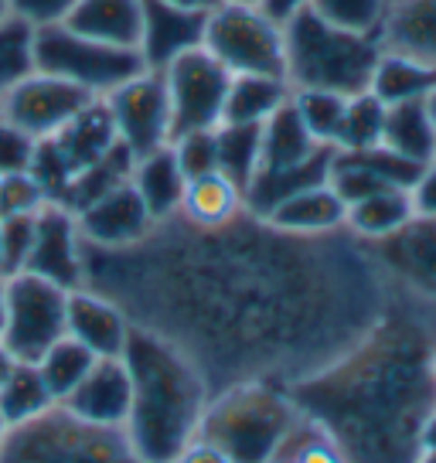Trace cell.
<instances>
[{"label":"cell","mask_w":436,"mask_h":463,"mask_svg":"<svg viewBox=\"0 0 436 463\" xmlns=\"http://www.w3.org/2000/svg\"><path fill=\"white\" fill-rule=\"evenodd\" d=\"M290 399L335 443L341 463H416L422 420L436 409L430 351L389 334L348 364L300 382Z\"/></svg>","instance_id":"6da1fadb"},{"label":"cell","mask_w":436,"mask_h":463,"mask_svg":"<svg viewBox=\"0 0 436 463\" xmlns=\"http://www.w3.org/2000/svg\"><path fill=\"white\" fill-rule=\"evenodd\" d=\"M123 364L130 372V436L144 463L177 460L198 439L208 385L191 358L167 337L147 327H130Z\"/></svg>","instance_id":"7a4b0ae2"},{"label":"cell","mask_w":436,"mask_h":463,"mask_svg":"<svg viewBox=\"0 0 436 463\" xmlns=\"http://www.w3.org/2000/svg\"><path fill=\"white\" fill-rule=\"evenodd\" d=\"M300 420L304 412L287 392L246 382L204 405L198 439L222 449L232 463H273Z\"/></svg>","instance_id":"3957f363"},{"label":"cell","mask_w":436,"mask_h":463,"mask_svg":"<svg viewBox=\"0 0 436 463\" xmlns=\"http://www.w3.org/2000/svg\"><path fill=\"white\" fill-rule=\"evenodd\" d=\"M287 38V82L290 89H327L358 96L372 82L382 42L375 34L335 28L310 7L283 24Z\"/></svg>","instance_id":"277c9868"},{"label":"cell","mask_w":436,"mask_h":463,"mask_svg":"<svg viewBox=\"0 0 436 463\" xmlns=\"http://www.w3.org/2000/svg\"><path fill=\"white\" fill-rule=\"evenodd\" d=\"M0 463H144L123 426H100L55 402L42 416L7 426Z\"/></svg>","instance_id":"5b68a950"},{"label":"cell","mask_w":436,"mask_h":463,"mask_svg":"<svg viewBox=\"0 0 436 463\" xmlns=\"http://www.w3.org/2000/svg\"><path fill=\"white\" fill-rule=\"evenodd\" d=\"M204 52L232 75H280L287 79V38L256 4H218L204 21Z\"/></svg>","instance_id":"8992f818"},{"label":"cell","mask_w":436,"mask_h":463,"mask_svg":"<svg viewBox=\"0 0 436 463\" xmlns=\"http://www.w3.org/2000/svg\"><path fill=\"white\" fill-rule=\"evenodd\" d=\"M34 61L38 72L69 79L75 86L89 89L92 96H109L113 89L130 82L133 75L147 72L144 58L137 48L92 42L65 24L38 28L34 34Z\"/></svg>","instance_id":"52a82bcc"},{"label":"cell","mask_w":436,"mask_h":463,"mask_svg":"<svg viewBox=\"0 0 436 463\" xmlns=\"http://www.w3.org/2000/svg\"><path fill=\"white\" fill-rule=\"evenodd\" d=\"M4 337L0 345L14 354V362H38L59 337H65L69 289L48 283L34 273H14L4 279Z\"/></svg>","instance_id":"ba28073f"},{"label":"cell","mask_w":436,"mask_h":463,"mask_svg":"<svg viewBox=\"0 0 436 463\" xmlns=\"http://www.w3.org/2000/svg\"><path fill=\"white\" fill-rule=\"evenodd\" d=\"M164 86L171 99V140L191 130H215L225 109V92L232 72L202 48L177 55L164 69Z\"/></svg>","instance_id":"9c48e42d"},{"label":"cell","mask_w":436,"mask_h":463,"mask_svg":"<svg viewBox=\"0 0 436 463\" xmlns=\"http://www.w3.org/2000/svg\"><path fill=\"white\" fill-rule=\"evenodd\" d=\"M113 116L119 144L130 146L133 157H147L171 144V99L160 72H140L130 82L102 96Z\"/></svg>","instance_id":"30bf717a"},{"label":"cell","mask_w":436,"mask_h":463,"mask_svg":"<svg viewBox=\"0 0 436 463\" xmlns=\"http://www.w3.org/2000/svg\"><path fill=\"white\" fill-rule=\"evenodd\" d=\"M92 99L89 89L75 86L69 79L48 72H31L28 79H21L4 99H0V113L4 119H11L14 127L28 130L34 140H48L55 133L75 119V116L86 109Z\"/></svg>","instance_id":"8fae6325"},{"label":"cell","mask_w":436,"mask_h":463,"mask_svg":"<svg viewBox=\"0 0 436 463\" xmlns=\"http://www.w3.org/2000/svg\"><path fill=\"white\" fill-rule=\"evenodd\" d=\"M82 235L75 215L59 202H44L34 215V242L24 273H34L62 289L82 287Z\"/></svg>","instance_id":"7c38bea8"},{"label":"cell","mask_w":436,"mask_h":463,"mask_svg":"<svg viewBox=\"0 0 436 463\" xmlns=\"http://www.w3.org/2000/svg\"><path fill=\"white\" fill-rule=\"evenodd\" d=\"M75 222H79V235L102 249L133 246L154 229V218L130 181H123L113 191L100 194L92 204H86L82 212H75Z\"/></svg>","instance_id":"4fadbf2b"},{"label":"cell","mask_w":436,"mask_h":463,"mask_svg":"<svg viewBox=\"0 0 436 463\" xmlns=\"http://www.w3.org/2000/svg\"><path fill=\"white\" fill-rule=\"evenodd\" d=\"M204 21L208 14L185 11L167 0H144V24H140V44L137 52L150 72H164L177 55L191 48H202Z\"/></svg>","instance_id":"5bb4252c"},{"label":"cell","mask_w":436,"mask_h":463,"mask_svg":"<svg viewBox=\"0 0 436 463\" xmlns=\"http://www.w3.org/2000/svg\"><path fill=\"white\" fill-rule=\"evenodd\" d=\"M375 252L403 283L436 297V215H412L403 229L378 239Z\"/></svg>","instance_id":"9a60e30c"},{"label":"cell","mask_w":436,"mask_h":463,"mask_svg":"<svg viewBox=\"0 0 436 463\" xmlns=\"http://www.w3.org/2000/svg\"><path fill=\"white\" fill-rule=\"evenodd\" d=\"M130 320L113 300L92 289H69L65 310V334L86 345L96 358H123V347L130 337Z\"/></svg>","instance_id":"2e32d148"},{"label":"cell","mask_w":436,"mask_h":463,"mask_svg":"<svg viewBox=\"0 0 436 463\" xmlns=\"http://www.w3.org/2000/svg\"><path fill=\"white\" fill-rule=\"evenodd\" d=\"M65 409L100 426H127L130 416V372L123 358H96L89 375L65 399Z\"/></svg>","instance_id":"e0dca14e"},{"label":"cell","mask_w":436,"mask_h":463,"mask_svg":"<svg viewBox=\"0 0 436 463\" xmlns=\"http://www.w3.org/2000/svg\"><path fill=\"white\" fill-rule=\"evenodd\" d=\"M337 146H318L314 154L300 164L280 167V171H256V177L249 181V188L242 191L246 212L252 218H266L280 202H287L290 194L314 184H324L331 177V164H335Z\"/></svg>","instance_id":"ac0fdd59"},{"label":"cell","mask_w":436,"mask_h":463,"mask_svg":"<svg viewBox=\"0 0 436 463\" xmlns=\"http://www.w3.org/2000/svg\"><path fill=\"white\" fill-rule=\"evenodd\" d=\"M345 215H348V204L331 188V181H324L280 202L266 215V222L287 235H327L345 225Z\"/></svg>","instance_id":"d6986e66"},{"label":"cell","mask_w":436,"mask_h":463,"mask_svg":"<svg viewBox=\"0 0 436 463\" xmlns=\"http://www.w3.org/2000/svg\"><path fill=\"white\" fill-rule=\"evenodd\" d=\"M140 24H144V0H79L72 14L65 17V28L117 48H137Z\"/></svg>","instance_id":"ffe728a7"},{"label":"cell","mask_w":436,"mask_h":463,"mask_svg":"<svg viewBox=\"0 0 436 463\" xmlns=\"http://www.w3.org/2000/svg\"><path fill=\"white\" fill-rule=\"evenodd\" d=\"M130 184L137 188L140 202L147 204V212L157 222H167L181 212V198H185V188H188V177L177 167V157L171 144L147 154V157H137L130 174Z\"/></svg>","instance_id":"44dd1931"},{"label":"cell","mask_w":436,"mask_h":463,"mask_svg":"<svg viewBox=\"0 0 436 463\" xmlns=\"http://www.w3.org/2000/svg\"><path fill=\"white\" fill-rule=\"evenodd\" d=\"M378 42L436 65V0H389Z\"/></svg>","instance_id":"7402d4cb"},{"label":"cell","mask_w":436,"mask_h":463,"mask_svg":"<svg viewBox=\"0 0 436 463\" xmlns=\"http://www.w3.org/2000/svg\"><path fill=\"white\" fill-rule=\"evenodd\" d=\"M433 86H436V65L422 61V58L406 55V52L382 48L375 69H372L368 92L378 96L385 106H395V102L426 99Z\"/></svg>","instance_id":"603a6c76"},{"label":"cell","mask_w":436,"mask_h":463,"mask_svg":"<svg viewBox=\"0 0 436 463\" xmlns=\"http://www.w3.org/2000/svg\"><path fill=\"white\" fill-rule=\"evenodd\" d=\"M239 212H246L242 188L232 184L222 171L191 177L185 198H181V215L188 218L194 229H218V225L239 218Z\"/></svg>","instance_id":"cb8c5ba5"},{"label":"cell","mask_w":436,"mask_h":463,"mask_svg":"<svg viewBox=\"0 0 436 463\" xmlns=\"http://www.w3.org/2000/svg\"><path fill=\"white\" fill-rule=\"evenodd\" d=\"M290 96V82L280 75H232L222 123H266Z\"/></svg>","instance_id":"d4e9b609"},{"label":"cell","mask_w":436,"mask_h":463,"mask_svg":"<svg viewBox=\"0 0 436 463\" xmlns=\"http://www.w3.org/2000/svg\"><path fill=\"white\" fill-rule=\"evenodd\" d=\"M318 146H327V144H318V140L310 137V130L304 127V119H300L297 106H293V96H290L277 113L262 123L260 171H280V167L300 164V160L310 157Z\"/></svg>","instance_id":"484cf974"},{"label":"cell","mask_w":436,"mask_h":463,"mask_svg":"<svg viewBox=\"0 0 436 463\" xmlns=\"http://www.w3.org/2000/svg\"><path fill=\"white\" fill-rule=\"evenodd\" d=\"M382 144L409 160L430 164L436 154V123H433V116H430V109H426V99L395 102V106H389V109H385Z\"/></svg>","instance_id":"4316f807"},{"label":"cell","mask_w":436,"mask_h":463,"mask_svg":"<svg viewBox=\"0 0 436 463\" xmlns=\"http://www.w3.org/2000/svg\"><path fill=\"white\" fill-rule=\"evenodd\" d=\"M412 215H416V212H412V202H409V191L382 188V191H375V194L362 198V202L348 204L345 225H348L355 235L368 239V242H378V239L393 235L395 229H403Z\"/></svg>","instance_id":"83f0119b"},{"label":"cell","mask_w":436,"mask_h":463,"mask_svg":"<svg viewBox=\"0 0 436 463\" xmlns=\"http://www.w3.org/2000/svg\"><path fill=\"white\" fill-rule=\"evenodd\" d=\"M218 171L246 191L262 160V123H218Z\"/></svg>","instance_id":"f1b7e54d"},{"label":"cell","mask_w":436,"mask_h":463,"mask_svg":"<svg viewBox=\"0 0 436 463\" xmlns=\"http://www.w3.org/2000/svg\"><path fill=\"white\" fill-rule=\"evenodd\" d=\"M55 405V395L44 385L38 364L31 362H14L11 375L0 389V416L7 426H17V422H28L34 416H42L44 409Z\"/></svg>","instance_id":"f546056e"},{"label":"cell","mask_w":436,"mask_h":463,"mask_svg":"<svg viewBox=\"0 0 436 463\" xmlns=\"http://www.w3.org/2000/svg\"><path fill=\"white\" fill-rule=\"evenodd\" d=\"M34 364H38V372H42L48 392L55 395V402H65L75 392V385L89 375V368L96 364V354H92L86 345H79L75 337L65 334V337H59Z\"/></svg>","instance_id":"4dcf8cb0"},{"label":"cell","mask_w":436,"mask_h":463,"mask_svg":"<svg viewBox=\"0 0 436 463\" xmlns=\"http://www.w3.org/2000/svg\"><path fill=\"white\" fill-rule=\"evenodd\" d=\"M34 34H38V28H31L24 17L7 14L0 21V99H4L21 79H28L31 72H38V61H34Z\"/></svg>","instance_id":"1f68e13d"},{"label":"cell","mask_w":436,"mask_h":463,"mask_svg":"<svg viewBox=\"0 0 436 463\" xmlns=\"http://www.w3.org/2000/svg\"><path fill=\"white\" fill-rule=\"evenodd\" d=\"M385 102L372 96L368 89L358 96H348L345 102V116H341V130H337L335 146L337 150H365V146L382 144V130H385Z\"/></svg>","instance_id":"d6a6232c"},{"label":"cell","mask_w":436,"mask_h":463,"mask_svg":"<svg viewBox=\"0 0 436 463\" xmlns=\"http://www.w3.org/2000/svg\"><path fill=\"white\" fill-rule=\"evenodd\" d=\"M348 96L327 92V89H293V106L304 119V127L318 144L335 146L337 130H341V116H345Z\"/></svg>","instance_id":"836d02e7"},{"label":"cell","mask_w":436,"mask_h":463,"mask_svg":"<svg viewBox=\"0 0 436 463\" xmlns=\"http://www.w3.org/2000/svg\"><path fill=\"white\" fill-rule=\"evenodd\" d=\"M310 11L324 17L327 24H335V28L378 38L385 11H389V0H310Z\"/></svg>","instance_id":"e575fe53"},{"label":"cell","mask_w":436,"mask_h":463,"mask_svg":"<svg viewBox=\"0 0 436 463\" xmlns=\"http://www.w3.org/2000/svg\"><path fill=\"white\" fill-rule=\"evenodd\" d=\"M171 150L177 157V167L185 177H202V174L218 171V146L215 130H191L171 140Z\"/></svg>","instance_id":"d590c367"},{"label":"cell","mask_w":436,"mask_h":463,"mask_svg":"<svg viewBox=\"0 0 436 463\" xmlns=\"http://www.w3.org/2000/svg\"><path fill=\"white\" fill-rule=\"evenodd\" d=\"M34 215H7L0 218V252H4V279L14 273H24V262L31 256L34 242Z\"/></svg>","instance_id":"8d00e7d4"},{"label":"cell","mask_w":436,"mask_h":463,"mask_svg":"<svg viewBox=\"0 0 436 463\" xmlns=\"http://www.w3.org/2000/svg\"><path fill=\"white\" fill-rule=\"evenodd\" d=\"M48 202L42 181L31 171L0 174V218L7 215H31Z\"/></svg>","instance_id":"74e56055"},{"label":"cell","mask_w":436,"mask_h":463,"mask_svg":"<svg viewBox=\"0 0 436 463\" xmlns=\"http://www.w3.org/2000/svg\"><path fill=\"white\" fill-rule=\"evenodd\" d=\"M34 150H38V140L28 130H21L11 119L0 116V174L31 171Z\"/></svg>","instance_id":"f35d334b"},{"label":"cell","mask_w":436,"mask_h":463,"mask_svg":"<svg viewBox=\"0 0 436 463\" xmlns=\"http://www.w3.org/2000/svg\"><path fill=\"white\" fill-rule=\"evenodd\" d=\"M79 0H11V14L24 17L31 28H52L65 24Z\"/></svg>","instance_id":"ab89813d"},{"label":"cell","mask_w":436,"mask_h":463,"mask_svg":"<svg viewBox=\"0 0 436 463\" xmlns=\"http://www.w3.org/2000/svg\"><path fill=\"white\" fill-rule=\"evenodd\" d=\"M409 202H412L416 215H436V160H430L422 167L416 184L409 188Z\"/></svg>","instance_id":"60d3db41"},{"label":"cell","mask_w":436,"mask_h":463,"mask_svg":"<svg viewBox=\"0 0 436 463\" xmlns=\"http://www.w3.org/2000/svg\"><path fill=\"white\" fill-rule=\"evenodd\" d=\"M177 463H232L222 449H215L212 443H204V439H194L181 457H177Z\"/></svg>","instance_id":"b9f144b4"},{"label":"cell","mask_w":436,"mask_h":463,"mask_svg":"<svg viewBox=\"0 0 436 463\" xmlns=\"http://www.w3.org/2000/svg\"><path fill=\"white\" fill-rule=\"evenodd\" d=\"M260 7L273 17L277 24H287L293 14H300V11H307V7H310V0H262Z\"/></svg>","instance_id":"7bdbcfd3"},{"label":"cell","mask_w":436,"mask_h":463,"mask_svg":"<svg viewBox=\"0 0 436 463\" xmlns=\"http://www.w3.org/2000/svg\"><path fill=\"white\" fill-rule=\"evenodd\" d=\"M420 449L422 453H436V409L422 420V430H420Z\"/></svg>","instance_id":"ee69618b"},{"label":"cell","mask_w":436,"mask_h":463,"mask_svg":"<svg viewBox=\"0 0 436 463\" xmlns=\"http://www.w3.org/2000/svg\"><path fill=\"white\" fill-rule=\"evenodd\" d=\"M167 4H177L185 11H198V14H212L218 4H225V0H167Z\"/></svg>","instance_id":"f6af8a7d"},{"label":"cell","mask_w":436,"mask_h":463,"mask_svg":"<svg viewBox=\"0 0 436 463\" xmlns=\"http://www.w3.org/2000/svg\"><path fill=\"white\" fill-rule=\"evenodd\" d=\"M11 368H14V354L0 345V389H4V382H7V375H11Z\"/></svg>","instance_id":"bcb514c9"},{"label":"cell","mask_w":436,"mask_h":463,"mask_svg":"<svg viewBox=\"0 0 436 463\" xmlns=\"http://www.w3.org/2000/svg\"><path fill=\"white\" fill-rule=\"evenodd\" d=\"M4 317H7V304H4V279H0V337H4Z\"/></svg>","instance_id":"7dc6e473"},{"label":"cell","mask_w":436,"mask_h":463,"mask_svg":"<svg viewBox=\"0 0 436 463\" xmlns=\"http://www.w3.org/2000/svg\"><path fill=\"white\" fill-rule=\"evenodd\" d=\"M426 109H430V116H433V123H436V86L430 89V96H426Z\"/></svg>","instance_id":"c3c4849f"},{"label":"cell","mask_w":436,"mask_h":463,"mask_svg":"<svg viewBox=\"0 0 436 463\" xmlns=\"http://www.w3.org/2000/svg\"><path fill=\"white\" fill-rule=\"evenodd\" d=\"M11 14V0H0V21Z\"/></svg>","instance_id":"681fc988"},{"label":"cell","mask_w":436,"mask_h":463,"mask_svg":"<svg viewBox=\"0 0 436 463\" xmlns=\"http://www.w3.org/2000/svg\"><path fill=\"white\" fill-rule=\"evenodd\" d=\"M430 372H433V378H436V345L430 347Z\"/></svg>","instance_id":"f907efd6"},{"label":"cell","mask_w":436,"mask_h":463,"mask_svg":"<svg viewBox=\"0 0 436 463\" xmlns=\"http://www.w3.org/2000/svg\"><path fill=\"white\" fill-rule=\"evenodd\" d=\"M416 463H436V453H420V460Z\"/></svg>","instance_id":"816d5d0a"},{"label":"cell","mask_w":436,"mask_h":463,"mask_svg":"<svg viewBox=\"0 0 436 463\" xmlns=\"http://www.w3.org/2000/svg\"><path fill=\"white\" fill-rule=\"evenodd\" d=\"M4 436H7V422H4V416H0V447H4Z\"/></svg>","instance_id":"f5cc1de1"},{"label":"cell","mask_w":436,"mask_h":463,"mask_svg":"<svg viewBox=\"0 0 436 463\" xmlns=\"http://www.w3.org/2000/svg\"><path fill=\"white\" fill-rule=\"evenodd\" d=\"M225 4H256V7H260L262 0H225Z\"/></svg>","instance_id":"db71d44e"},{"label":"cell","mask_w":436,"mask_h":463,"mask_svg":"<svg viewBox=\"0 0 436 463\" xmlns=\"http://www.w3.org/2000/svg\"><path fill=\"white\" fill-rule=\"evenodd\" d=\"M0 279H4V252H0Z\"/></svg>","instance_id":"11a10c76"},{"label":"cell","mask_w":436,"mask_h":463,"mask_svg":"<svg viewBox=\"0 0 436 463\" xmlns=\"http://www.w3.org/2000/svg\"><path fill=\"white\" fill-rule=\"evenodd\" d=\"M167 463H177V460H167Z\"/></svg>","instance_id":"9f6ffc18"},{"label":"cell","mask_w":436,"mask_h":463,"mask_svg":"<svg viewBox=\"0 0 436 463\" xmlns=\"http://www.w3.org/2000/svg\"><path fill=\"white\" fill-rule=\"evenodd\" d=\"M273 463H280V460H273Z\"/></svg>","instance_id":"6f0895ef"},{"label":"cell","mask_w":436,"mask_h":463,"mask_svg":"<svg viewBox=\"0 0 436 463\" xmlns=\"http://www.w3.org/2000/svg\"><path fill=\"white\" fill-rule=\"evenodd\" d=\"M433 160H436V154H433Z\"/></svg>","instance_id":"680465c9"},{"label":"cell","mask_w":436,"mask_h":463,"mask_svg":"<svg viewBox=\"0 0 436 463\" xmlns=\"http://www.w3.org/2000/svg\"><path fill=\"white\" fill-rule=\"evenodd\" d=\"M0 116H4V113H0Z\"/></svg>","instance_id":"91938a15"}]
</instances>
